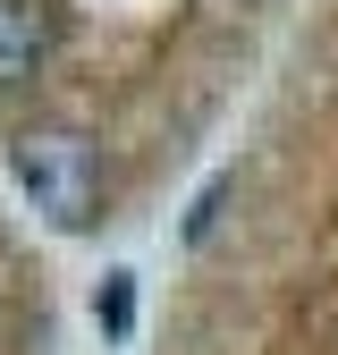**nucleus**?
<instances>
[{"label":"nucleus","mask_w":338,"mask_h":355,"mask_svg":"<svg viewBox=\"0 0 338 355\" xmlns=\"http://www.w3.org/2000/svg\"><path fill=\"white\" fill-rule=\"evenodd\" d=\"M9 169H17V187L34 195V211L51 220V229H94L102 220V153L94 136H76V127H17V144H9Z\"/></svg>","instance_id":"nucleus-1"},{"label":"nucleus","mask_w":338,"mask_h":355,"mask_svg":"<svg viewBox=\"0 0 338 355\" xmlns=\"http://www.w3.org/2000/svg\"><path fill=\"white\" fill-rule=\"evenodd\" d=\"M34 68H42V17L26 9V0H0V94L26 85Z\"/></svg>","instance_id":"nucleus-2"},{"label":"nucleus","mask_w":338,"mask_h":355,"mask_svg":"<svg viewBox=\"0 0 338 355\" xmlns=\"http://www.w3.org/2000/svg\"><path fill=\"white\" fill-rule=\"evenodd\" d=\"M94 313H102V330H127V322H136V279L110 271V279H102V296H94Z\"/></svg>","instance_id":"nucleus-3"}]
</instances>
